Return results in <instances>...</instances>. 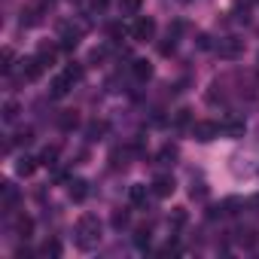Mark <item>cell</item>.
Returning a JSON list of instances; mask_svg holds the SVG:
<instances>
[{
  "label": "cell",
  "mask_w": 259,
  "mask_h": 259,
  "mask_svg": "<svg viewBox=\"0 0 259 259\" xmlns=\"http://www.w3.org/2000/svg\"><path fill=\"white\" fill-rule=\"evenodd\" d=\"M70 4H82V0H70Z\"/></svg>",
  "instance_id": "obj_34"
},
{
  "label": "cell",
  "mask_w": 259,
  "mask_h": 259,
  "mask_svg": "<svg viewBox=\"0 0 259 259\" xmlns=\"http://www.w3.org/2000/svg\"><path fill=\"white\" fill-rule=\"evenodd\" d=\"M132 37H135V40H141V43L153 40V37H156V22H153L150 16H138V19H135V25H132Z\"/></svg>",
  "instance_id": "obj_2"
},
{
  "label": "cell",
  "mask_w": 259,
  "mask_h": 259,
  "mask_svg": "<svg viewBox=\"0 0 259 259\" xmlns=\"http://www.w3.org/2000/svg\"><path fill=\"white\" fill-rule=\"evenodd\" d=\"M55 159H58V150H55V147H46V150L40 153V165H49V168H52Z\"/></svg>",
  "instance_id": "obj_20"
},
{
  "label": "cell",
  "mask_w": 259,
  "mask_h": 259,
  "mask_svg": "<svg viewBox=\"0 0 259 259\" xmlns=\"http://www.w3.org/2000/svg\"><path fill=\"white\" fill-rule=\"evenodd\" d=\"M31 141H34V132H31V128H25V132L16 135V144H31Z\"/></svg>",
  "instance_id": "obj_27"
},
{
  "label": "cell",
  "mask_w": 259,
  "mask_h": 259,
  "mask_svg": "<svg viewBox=\"0 0 259 259\" xmlns=\"http://www.w3.org/2000/svg\"><path fill=\"white\" fill-rule=\"evenodd\" d=\"M153 189L150 186H144V183H135L132 189H128V198H132V204H147V195H150Z\"/></svg>",
  "instance_id": "obj_10"
},
{
  "label": "cell",
  "mask_w": 259,
  "mask_h": 259,
  "mask_svg": "<svg viewBox=\"0 0 259 259\" xmlns=\"http://www.w3.org/2000/svg\"><path fill=\"white\" fill-rule=\"evenodd\" d=\"M43 70H46V64H43V58H40V55H34V58H25V61H22V73H25V79H40V76H43Z\"/></svg>",
  "instance_id": "obj_6"
},
{
  "label": "cell",
  "mask_w": 259,
  "mask_h": 259,
  "mask_svg": "<svg viewBox=\"0 0 259 259\" xmlns=\"http://www.w3.org/2000/svg\"><path fill=\"white\" fill-rule=\"evenodd\" d=\"M183 4H189V0H183Z\"/></svg>",
  "instance_id": "obj_35"
},
{
  "label": "cell",
  "mask_w": 259,
  "mask_h": 259,
  "mask_svg": "<svg viewBox=\"0 0 259 259\" xmlns=\"http://www.w3.org/2000/svg\"><path fill=\"white\" fill-rule=\"evenodd\" d=\"M43 256H61V244L52 238V241H46L43 244Z\"/></svg>",
  "instance_id": "obj_23"
},
{
  "label": "cell",
  "mask_w": 259,
  "mask_h": 259,
  "mask_svg": "<svg viewBox=\"0 0 259 259\" xmlns=\"http://www.w3.org/2000/svg\"><path fill=\"white\" fill-rule=\"evenodd\" d=\"M73 82H76V79H73L67 70H64V73H58V76L52 79V85H49V98H64V95L73 89Z\"/></svg>",
  "instance_id": "obj_5"
},
{
  "label": "cell",
  "mask_w": 259,
  "mask_h": 259,
  "mask_svg": "<svg viewBox=\"0 0 259 259\" xmlns=\"http://www.w3.org/2000/svg\"><path fill=\"white\" fill-rule=\"evenodd\" d=\"M220 135V125L217 122H192V138L198 144H210Z\"/></svg>",
  "instance_id": "obj_3"
},
{
  "label": "cell",
  "mask_w": 259,
  "mask_h": 259,
  "mask_svg": "<svg viewBox=\"0 0 259 259\" xmlns=\"http://www.w3.org/2000/svg\"><path fill=\"white\" fill-rule=\"evenodd\" d=\"M67 186H70L67 192H70V198H73V201H85V195H89V183H85V180H79V177H76V180H70Z\"/></svg>",
  "instance_id": "obj_9"
},
{
  "label": "cell",
  "mask_w": 259,
  "mask_h": 259,
  "mask_svg": "<svg viewBox=\"0 0 259 259\" xmlns=\"http://www.w3.org/2000/svg\"><path fill=\"white\" fill-rule=\"evenodd\" d=\"M159 159H162V165H171V162L177 159V150H174V147H165V150L159 153Z\"/></svg>",
  "instance_id": "obj_24"
},
{
  "label": "cell",
  "mask_w": 259,
  "mask_h": 259,
  "mask_svg": "<svg viewBox=\"0 0 259 259\" xmlns=\"http://www.w3.org/2000/svg\"><path fill=\"white\" fill-rule=\"evenodd\" d=\"M67 73H70L73 79H82V67H79V64H70V67H67Z\"/></svg>",
  "instance_id": "obj_31"
},
{
  "label": "cell",
  "mask_w": 259,
  "mask_h": 259,
  "mask_svg": "<svg viewBox=\"0 0 259 259\" xmlns=\"http://www.w3.org/2000/svg\"><path fill=\"white\" fill-rule=\"evenodd\" d=\"M220 132H223V135H229V138H241V135H244V122L229 119V122H223V125H220Z\"/></svg>",
  "instance_id": "obj_13"
},
{
  "label": "cell",
  "mask_w": 259,
  "mask_h": 259,
  "mask_svg": "<svg viewBox=\"0 0 259 259\" xmlns=\"http://www.w3.org/2000/svg\"><path fill=\"white\" fill-rule=\"evenodd\" d=\"M58 125L64 128V132H73V128L79 125V116H76V110H61V116H58Z\"/></svg>",
  "instance_id": "obj_12"
},
{
  "label": "cell",
  "mask_w": 259,
  "mask_h": 259,
  "mask_svg": "<svg viewBox=\"0 0 259 259\" xmlns=\"http://www.w3.org/2000/svg\"><path fill=\"white\" fill-rule=\"evenodd\" d=\"M132 73H135V79L147 82V79L153 76V64H150V61H144V58H138V61H132Z\"/></svg>",
  "instance_id": "obj_8"
},
{
  "label": "cell",
  "mask_w": 259,
  "mask_h": 259,
  "mask_svg": "<svg viewBox=\"0 0 259 259\" xmlns=\"http://www.w3.org/2000/svg\"><path fill=\"white\" fill-rule=\"evenodd\" d=\"M4 119H7V122H16V119H19V104H16V101H7V104H4Z\"/></svg>",
  "instance_id": "obj_19"
},
{
  "label": "cell",
  "mask_w": 259,
  "mask_h": 259,
  "mask_svg": "<svg viewBox=\"0 0 259 259\" xmlns=\"http://www.w3.org/2000/svg\"><path fill=\"white\" fill-rule=\"evenodd\" d=\"M235 241L244 244V247H253L256 244V229H238L235 232Z\"/></svg>",
  "instance_id": "obj_18"
},
{
  "label": "cell",
  "mask_w": 259,
  "mask_h": 259,
  "mask_svg": "<svg viewBox=\"0 0 259 259\" xmlns=\"http://www.w3.org/2000/svg\"><path fill=\"white\" fill-rule=\"evenodd\" d=\"M174 122H177V125H186V122H189V110H177Z\"/></svg>",
  "instance_id": "obj_29"
},
{
  "label": "cell",
  "mask_w": 259,
  "mask_h": 259,
  "mask_svg": "<svg viewBox=\"0 0 259 259\" xmlns=\"http://www.w3.org/2000/svg\"><path fill=\"white\" fill-rule=\"evenodd\" d=\"M168 223H171L174 229H180V226H186V210H183V207H177V210L171 213V220H168Z\"/></svg>",
  "instance_id": "obj_21"
},
{
  "label": "cell",
  "mask_w": 259,
  "mask_h": 259,
  "mask_svg": "<svg viewBox=\"0 0 259 259\" xmlns=\"http://www.w3.org/2000/svg\"><path fill=\"white\" fill-rule=\"evenodd\" d=\"M85 135H89V141H101V138L107 135V122H104V119L89 122V125H85Z\"/></svg>",
  "instance_id": "obj_11"
},
{
  "label": "cell",
  "mask_w": 259,
  "mask_h": 259,
  "mask_svg": "<svg viewBox=\"0 0 259 259\" xmlns=\"http://www.w3.org/2000/svg\"><path fill=\"white\" fill-rule=\"evenodd\" d=\"M217 52H220V58H238L244 52V40L241 37H223L217 43Z\"/></svg>",
  "instance_id": "obj_4"
},
{
  "label": "cell",
  "mask_w": 259,
  "mask_h": 259,
  "mask_svg": "<svg viewBox=\"0 0 259 259\" xmlns=\"http://www.w3.org/2000/svg\"><path fill=\"white\" fill-rule=\"evenodd\" d=\"M37 171V159H31V156H22L19 159V165H16V174H22V177H31Z\"/></svg>",
  "instance_id": "obj_15"
},
{
  "label": "cell",
  "mask_w": 259,
  "mask_h": 259,
  "mask_svg": "<svg viewBox=\"0 0 259 259\" xmlns=\"http://www.w3.org/2000/svg\"><path fill=\"white\" fill-rule=\"evenodd\" d=\"M150 189H153V195H156V198H168V195L174 192V180H171V177H156Z\"/></svg>",
  "instance_id": "obj_7"
},
{
  "label": "cell",
  "mask_w": 259,
  "mask_h": 259,
  "mask_svg": "<svg viewBox=\"0 0 259 259\" xmlns=\"http://www.w3.org/2000/svg\"><path fill=\"white\" fill-rule=\"evenodd\" d=\"M198 49H210V37H207V34L198 37Z\"/></svg>",
  "instance_id": "obj_32"
},
{
  "label": "cell",
  "mask_w": 259,
  "mask_h": 259,
  "mask_svg": "<svg viewBox=\"0 0 259 259\" xmlns=\"http://www.w3.org/2000/svg\"><path fill=\"white\" fill-rule=\"evenodd\" d=\"M119 10H122V16H141L144 0H119Z\"/></svg>",
  "instance_id": "obj_14"
},
{
  "label": "cell",
  "mask_w": 259,
  "mask_h": 259,
  "mask_svg": "<svg viewBox=\"0 0 259 259\" xmlns=\"http://www.w3.org/2000/svg\"><path fill=\"white\" fill-rule=\"evenodd\" d=\"M22 22H25V25H37V22H40V10H37V7H31V10L25 13V19H22Z\"/></svg>",
  "instance_id": "obj_26"
},
{
  "label": "cell",
  "mask_w": 259,
  "mask_h": 259,
  "mask_svg": "<svg viewBox=\"0 0 259 259\" xmlns=\"http://www.w3.org/2000/svg\"><path fill=\"white\" fill-rule=\"evenodd\" d=\"M113 226H116V229H125V226H128V210H116V213H113Z\"/></svg>",
  "instance_id": "obj_25"
},
{
  "label": "cell",
  "mask_w": 259,
  "mask_h": 259,
  "mask_svg": "<svg viewBox=\"0 0 259 259\" xmlns=\"http://www.w3.org/2000/svg\"><path fill=\"white\" fill-rule=\"evenodd\" d=\"M0 198H4L7 207H13V204L19 201V189H16L13 183H4V186H0Z\"/></svg>",
  "instance_id": "obj_17"
},
{
  "label": "cell",
  "mask_w": 259,
  "mask_h": 259,
  "mask_svg": "<svg viewBox=\"0 0 259 259\" xmlns=\"http://www.w3.org/2000/svg\"><path fill=\"white\" fill-rule=\"evenodd\" d=\"M135 244L144 250V247H150V229H138L135 232Z\"/></svg>",
  "instance_id": "obj_22"
},
{
  "label": "cell",
  "mask_w": 259,
  "mask_h": 259,
  "mask_svg": "<svg viewBox=\"0 0 259 259\" xmlns=\"http://www.w3.org/2000/svg\"><path fill=\"white\" fill-rule=\"evenodd\" d=\"M107 4H110V0H92V7H95V10H104Z\"/></svg>",
  "instance_id": "obj_33"
},
{
  "label": "cell",
  "mask_w": 259,
  "mask_h": 259,
  "mask_svg": "<svg viewBox=\"0 0 259 259\" xmlns=\"http://www.w3.org/2000/svg\"><path fill=\"white\" fill-rule=\"evenodd\" d=\"M13 67V49H4V70Z\"/></svg>",
  "instance_id": "obj_30"
},
{
  "label": "cell",
  "mask_w": 259,
  "mask_h": 259,
  "mask_svg": "<svg viewBox=\"0 0 259 259\" xmlns=\"http://www.w3.org/2000/svg\"><path fill=\"white\" fill-rule=\"evenodd\" d=\"M159 52H162V55H171V52H174V37H171V34H168L165 43H159Z\"/></svg>",
  "instance_id": "obj_28"
},
{
  "label": "cell",
  "mask_w": 259,
  "mask_h": 259,
  "mask_svg": "<svg viewBox=\"0 0 259 259\" xmlns=\"http://www.w3.org/2000/svg\"><path fill=\"white\" fill-rule=\"evenodd\" d=\"M31 232H34V220H31V217H19V220H16V235L28 241Z\"/></svg>",
  "instance_id": "obj_16"
},
{
  "label": "cell",
  "mask_w": 259,
  "mask_h": 259,
  "mask_svg": "<svg viewBox=\"0 0 259 259\" xmlns=\"http://www.w3.org/2000/svg\"><path fill=\"white\" fill-rule=\"evenodd\" d=\"M73 238H76V247H79V250H95V247L101 244V220L92 217V213L79 217Z\"/></svg>",
  "instance_id": "obj_1"
}]
</instances>
